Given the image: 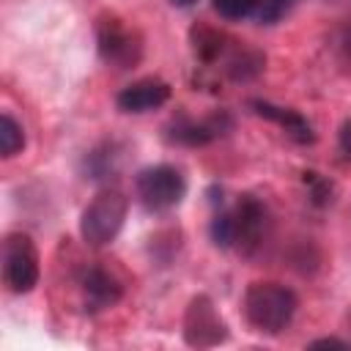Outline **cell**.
I'll use <instances>...</instances> for the list:
<instances>
[{"label":"cell","instance_id":"6da1fadb","mask_svg":"<svg viewBox=\"0 0 351 351\" xmlns=\"http://www.w3.org/2000/svg\"><path fill=\"white\" fill-rule=\"evenodd\" d=\"M296 307V293L280 282H252L244 293V315L250 326L266 335H280L293 321Z\"/></svg>","mask_w":351,"mask_h":351},{"label":"cell","instance_id":"7a4b0ae2","mask_svg":"<svg viewBox=\"0 0 351 351\" xmlns=\"http://www.w3.org/2000/svg\"><path fill=\"white\" fill-rule=\"evenodd\" d=\"M129 211V200L123 192L118 189H101L85 208L80 217V236L88 247H104L110 244L126 219Z\"/></svg>","mask_w":351,"mask_h":351},{"label":"cell","instance_id":"3957f363","mask_svg":"<svg viewBox=\"0 0 351 351\" xmlns=\"http://www.w3.org/2000/svg\"><path fill=\"white\" fill-rule=\"evenodd\" d=\"M134 189H137L140 203L148 211H167L181 203V197L186 192V181H184L181 170L173 165H151L137 173Z\"/></svg>","mask_w":351,"mask_h":351},{"label":"cell","instance_id":"277c9868","mask_svg":"<svg viewBox=\"0 0 351 351\" xmlns=\"http://www.w3.org/2000/svg\"><path fill=\"white\" fill-rule=\"evenodd\" d=\"M3 280L14 293H27L38 282V252L25 233H8L3 241Z\"/></svg>","mask_w":351,"mask_h":351},{"label":"cell","instance_id":"5b68a950","mask_svg":"<svg viewBox=\"0 0 351 351\" xmlns=\"http://www.w3.org/2000/svg\"><path fill=\"white\" fill-rule=\"evenodd\" d=\"M228 337V326L219 318L208 296H195L184 313V340L195 348L219 346Z\"/></svg>","mask_w":351,"mask_h":351},{"label":"cell","instance_id":"8992f818","mask_svg":"<svg viewBox=\"0 0 351 351\" xmlns=\"http://www.w3.org/2000/svg\"><path fill=\"white\" fill-rule=\"evenodd\" d=\"M167 99H170V85L148 77V80H137V82L126 85L115 96V104L123 112H151V110L162 107Z\"/></svg>","mask_w":351,"mask_h":351},{"label":"cell","instance_id":"52a82bcc","mask_svg":"<svg viewBox=\"0 0 351 351\" xmlns=\"http://www.w3.org/2000/svg\"><path fill=\"white\" fill-rule=\"evenodd\" d=\"M121 282L104 271V269H90L85 277H82V296H85V307L99 313V310H107L112 304L121 302Z\"/></svg>","mask_w":351,"mask_h":351},{"label":"cell","instance_id":"ba28073f","mask_svg":"<svg viewBox=\"0 0 351 351\" xmlns=\"http://www.w3.org/2000/svg\"><path fill=\"white\" fill-rule=\"evenodd\" d=\"M252 107H255V112L258 115H263V118H269V121H274V123H280L296 143H310L313 140V129H310V123L299 115V112H293V110H282V107H274V104H269V101H252Z\"/></svg>","mask_w":351,"mask_h":351},{"label":"cell","instance_id":"9c48e42d","mask_svg":"<svg viewBox=\"0 0 351 351\" xmlns=\"http://www.w3.org/2000/svg\"><path fill=\"white\" fill-rule=\"evenodd\" d=\"M101 44V55L110 60V63H118V66H129V63H134L137 60V52H132V38L126 36V33H121L118 27H112L110 33H101V38H99Z\"/></svg>","mask_w":351,"mask_h":351},{"label":"cell","instance_id":"30bf717a","mask_svg":"<svg viewBox=\"0 0 351 351\" xmlns=\"http://www.w3.org/2000/svg\"><path fill=\"white\" fill-rule=\"evenodd\" d=\"M22 145H25V132H22V126H19L8 112H3V115H0V154L8 159V156H14L16 151H22Z\"/></svg>","mask_w":351,"mask_h":351},{"label":"cell","instance_id":"8fae6325","mask_svg":"<svg viewBox=\"0 0 351 351\" xmlns=\"http://www.w3.org/2000/svg\"><path fill=\"white\" fill-rule=\"evenodd\" d=\"M261 0H214V11L225 19H244L258 11Z\"/></svg>","mask_w":351,"mask_h":351},{"label":"cell","instance_id":"7c38bea8","mask_svg":"<svg viewBox=\"0 0 351 351\" xmlns=\"http://www.w3.org/2000/svg\"><path fill=\"white\" fill-rule=\"evenodd\" d=\"M293 3H296V0H261L255 16H258V22H263V25H274L277 19H282V16L293 8Z\"/></svg>","mask_w":351,"mask_h":351},{"label":"cell","instance_id":"4fadbf2b","mask_svg":"<svg viewBox=\"0 0 351 351\" xmlns=\"http://www.w3.org/2000/svg\"><path fill=\"white\" fill-rule=\"evenodd\" d=\"M310 348H348V343L337 340V337H318L310 343Z\"/></svg>","mask_w":351,"mask_h":351},{"label":"cell","instance_id":"5bb4252c","mask_svg":"<svg viewBox=\"0 0 351 351\" xmlns=\"http://www.w3.org/2000/svg\"><path fill=\"white\" fill-rule=\"evenodd\" d=\"M340 151L346 154V159H351V121H346L340 129Z\"/></svg>","mask_w":351,"mask_h":351},{"label":"cell","instance_id":"9a60e30c","mask_svg":"<svg viewBox=\"0 0 351 351\" xmlns=\"http://www.w3.org/2000/svg\"><path fill=\"white\" fill-rule=\"evenodd\" d=\"M340 49L346 52V58H351V25L343 30V36H340Z\"/></svg>","mask_w":351,"mask_h":351},{"label":"cell","instance_id":"2e32d148","mask_svg":"<svg viewBox=\"0 0 351 351\" xmlns=\"http://www.w3.org/2000/svg\"><path fill=\"white\" fill-rule=\"evenodd\" d=\"M170 3H173L176 8H189V5H195L197 0H170Z\"/></svg>","mask_w":351,"mask_h":351}]
</instances>
